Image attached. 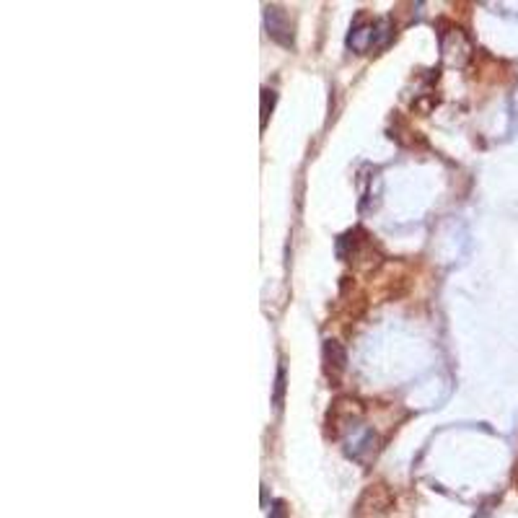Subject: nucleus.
I'll use <instances>...</instances> for the list:
<instances>
[{
    "label": "nucleus",
    "mask_w": 518,
    "mask_h": 518,
    "mask_svg": "<svg viewBox=\"0 0 518 518\" xmlns=\"http://www.w3.org/2000/svg\"><path fill=\"white\" fill-rule=\"evenodd\" d=\"M391 508H394V498L386 485H368L355 505V518H366V513H371V518H386Z\"/></svg>",
    "instance_id": "f257e3e1"
},
{
    "label": "nucleus",
    "mask_w": 518,
    "mask_h": 518,
    "mask_svg": "<svg viewBox=\"0 0 518 518\" xmlns=\"http://www.w3.org/2000/svg\"><path fill=\"white\" fill-rule=\"evenodd\" d=\"M440 55H443V63L451 68H462L471 57V42L467 39V34L459 26L440 32Z\"/></svg>",
    "instance_id": "f03ea898"
},
{
    "label": "nucleus",
    "mask_w": 518,
    "mask_h": 518,
    "mask_svg": "<svg viewBox=\"0 0 518 518\" xmlns=\"http://www.w3.org/2000/svg\"><path fill=\"white\" fill-rule=\"evenodd\" d=\"M264 29L270 34V39H275L283 47H293V24L288 13L280 6H267L264 8Z\"/></svg>",
    "instance_id": "7ed1b4c3"
},
{
    "label": "nucleus",
    "mask_w": 518,
    "mask_h": 518,
    "mask_svg": "<svg viewBox=\"0 0 518 518\" xmlns=\"http://www.w3.org/2000/svg\"><path fill=\"white\" fill-rule=\"evenodd\" d=\"M358 414H360V407L358 402H352V399H337L332 409H329V425H335V436H340V428H347L352 431L355 423H358Z\"/></svg>",
    "instance_id": "20e7f679"
},
{
    "label": "nucleus",
    "mask_w": 518,
    "mask_h": 518,
    "mask_svg": "<svg viewBox=\"0 0 518 518\" xmlns=\"http://www.w3.org/2000/svg\"><path fill=\"white\" fill-rule=\"evenodd\" d=\"M324 363L329 371H335V376H340L347 366V352L337 340H324Z\"/></svg>",
    "instance_id": "39448f33"
},
{
    "label": "nucleus",
    "mask_w": 518,
    "mask_h": 518,
    "mask_svg": "<svg viewBox=\"0 0 518 518\" xmlns=\"http://www.w3.org/2000/svg\"><path fill=\"white\" fill-rule=\"evenodd\" d=\"M272 101H275V94L264 88L262 91V128L267 125V117H270V112H272Z\"/></svg>",
    "instance_id": "423d86ee"
},
{
    "label": "nucleus",
    "mask_w": 518,
    "mask_h": 518,
    "mask_svg": "<svg viewBox=\"0 0 518 518\" xmlns=\"http://www.w3.org/2000/svg\"><path fill=\"white\" fill-rule=\"evenodd\" d=\"M267 518H288V505L283 500H275L270 508V516Z\"/></svg>",
    "instance_id": "0eeeda50"
},
{
    "label": "nucleus",
    "mask_w": 518,
    "mask_h": 518,
    "mask_svg": "<svg viewBox=\"0 0 518 518\" xmlns=\"http://www.w3.org/2000/svg\"><path fill=\"white\" fill-rule=\"evenodd\" d=\"M283 383H285V374H283V368H280V374H278V394H275V407H280V402H283Z\"/></svg>",
    "instance_id": "6e6552de"
}]
</instances>
